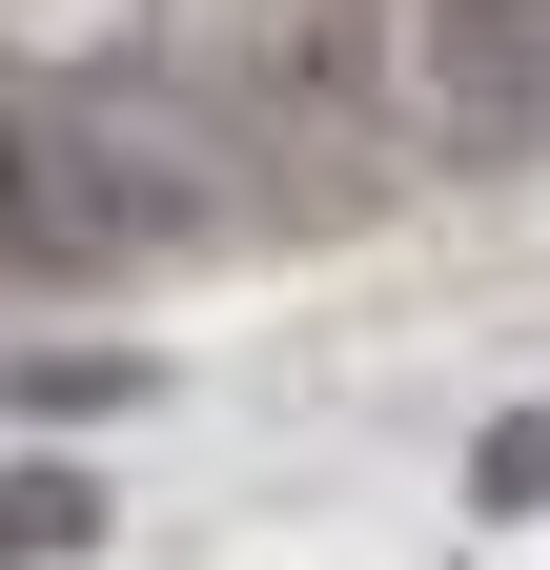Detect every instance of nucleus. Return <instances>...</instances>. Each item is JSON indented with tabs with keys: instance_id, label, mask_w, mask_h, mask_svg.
Returning <instances> with one entry per match:
<instances>
[{
	"instance_id": "nucleus-1",
	"label": "nucleus",
	"mask_w": 550,
	"mask_h": 570,
	"mask_svg": "<svg viewBox=\"0 0 550 570\" xmlns=\"http://www.w3.org/2000/svg\"><path fill=\"white\" fill-rule=\"evenodd\" d=\"M530 41H550V0H449V102H469V142L530 122Z\"/></svg>"
},
{
	"instance_id": "nucleus-2",
	"label": "nucleus",
	"mask_w": 550,
	"mask_h": 570,
	"mask_svg": "<svg viewBox=\"0 0 550 570\" xmlns=\"http://www.w3.org/2000/svg\"><path fill=\"white\" fill-rule=\"evenodd\" d=\"M469 489H490V510H530V489H550V407H530V428H490V469H469Z\"/></svg>"
}]
</instances>
